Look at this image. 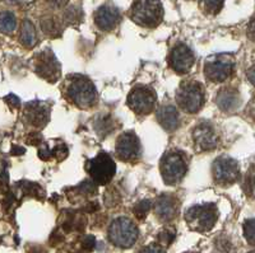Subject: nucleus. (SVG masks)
Returning <instances> with one entry per match:
<instances>
[{"label":"nucleus","mask_w":255,"mask_h":253,"mask_svg":"<svg viewBox=\"0 0 255 253\" xmlns=\"http://www.w3.org/2000/svg\"><path fill=\"white\" fill-rule=\"evenodd\" d=\"M131 19L142 27L158 26L163 19V6L159 0H135L131 6Z\"/></svg>","instance_id":"obj_1"},{"label":"nucleus","mask_w":255,"mask_h":253,"mask_svg":"<svg viewBox=\"0 0 255 253\" xmlns=\"http://www.w3.org/2000/svg\"><path fill=\"white\" fill-rule=\"evenodd\" d=\"M218 213L215 204H202L190 207L185 213V220L195 232H209L217 222Z\"/></svg>","instance_id":"obj_2"},{"label":"nucleus","mask_w":255,"mask_h":253,"mask_svg":"<svg viewBox=\"0 0 255 253\" xmlns=\"http://www.w3.org/2000/svg\"><path fill=\"white\" fill-rule=\"evenodd\" d=\"M67 94L79 108H91L97 102V90L90 79L77 77L70 82Z\"/></svg>","instance_id":"obj_3"},{"label":"nucleus","mask_w":255,"mask_h":253,"mask_svg":"<svg viewBox=\"0 0 255 253\" xmlns=\"http://www.w3.org/2000/svg\"><path fill=\"white\" fill-rule=\"evenodd\" d=\"M180 108L188 113H197L204 104L203 85L198 82H184L176 93Z\"/></svg>","instance_id":"obj_4"},{"label":"nucleus","mask_w":255,"mask_h":253,"mask_svg":"<svg viewBox=\"0 0 255 253\" xmlns=\"http://www.w3.org/2000/svg\"><path fill=\"white\" fill-rule=\"evenodd\" d=\"M109 238L118 247L129 248L138 239V229L130 219L118 218L111 223Z\"/></svg>","instance_id":"obj_5"},{"label":"nucleus","mask_w":255,"mask_h":253,"mask_svg":"<svg viewBox=\"0 0 255 253\" xmlns=\"http://www.w3.org/2000/svg\"><path fill=\"white\" fill-rule=\"evenodd\" d=\"M188 170L185 158L180 152H170L161 162V174L167 184H176L184 178Z\"/></svg>","instance_id":"obj_6"},{"label":"nucleus","mask_w":255,"mask_h":253,"mask_svg":"<svg viewBox=\"0 0 255 253\" xmlns=\"http://www.w3.org/2000/svg\"><path fill=\"white\" fill-rule=\"evenodd\" d=\"M87 170L92 181H95L96 183L108 184L115 175L116 166L109 154L100 153L99 156L88 162Z\"/></svg>","instance_id":"obj_7"},{"label":"nucleus","mask_w":255,"mask_h":253,"mask_svg":"<svg viewBox=\"0 0 255 253\" xmlns=\"http://www.w3.org/2000/svg\"><path fill=\"white\" fill-rule=\"evenodd\" d=\"M234 65V60L227 55L211 56L204 63V75L213 83H221L231 77Z\"/></svg>","instance_id":"obj_8"},{"label":"nucleus","mask_w":255,"mask_h":253,"mask_svg":"<svg viewBox=\"0 0 255 253\" xmlns=\"http://www.w3.org/2000/svg\"><path fill=\"white\" fill-rule=\"evenodd\" d=\"M128 106L138 115H148L156 106V94L147 86H135L128 95Z\"/></svg>","instance_id":"obj_9"},{"label":"nucleus","mask_w":255,"mask_h":253,"mask_svg":"<svg viewBox=\"0 0 255 253\" xmlns=\"http://www.w3.org/2000/svg\"><path fill=\"white\" fill-rule=\"evenodd\" d=\"M212 172H213V178L216 179V182L221 184L234 183L238 181L240 175L238 162L229 157H221L216 159L212 166Z\"/></svg>","instance_id":"obj_10"},{"label":"nucleus","mask_w":255,"mask_h":253,"mask_svg":"<svg viewBox=\"0 0 255 253\" xmlns=\"http://www.w3.org/2000/svg\"><path fill=\"white\" fill-rule=\"evenodd\" d=\"M194 54L185 43H177L170 55V65L179 74H186L194 65Z\"/></svg>","instance_id":"obj_11"},{"label":"nucleus","mask_w":255,"mask_h":253,"mask_svg":"<svg viewBox=\"0 0 255 253\" xmlns=\"http://www.w3.org/2000/svg\"><path fill=\"white\" fill-rule=\"evenodd\" d=\"M193 141L199 152H211L217 147L218 136L211 125L202 122L193 130Z\"/></svg>","instance_id":"obj_12"},{"label":"nucleus","mask_w":255,"mask_h":253,"mask_svg":"<svg viewBox=\"0 0 255 253\" xmlns=\"http://www.w3.org/2000/svg\"><path fill=\"white\" fill-rule=\"evenodd\" d=\"M116 153L123 161H133L140 156V143L135 134L125 133L118 139Z\"/></svg>","instance_id":"obj_13"},{"label":"nucleus","mask_w":255,"mask_h":253,"mask_svg":"<svg viewBox=\"0 0 255 253\" xmlns=\"http://www.w3.org/2000/svg\"><path fill=\"white\" fill-rule=\"evenodd\" d=\"M36 72L41 78L49 82H56L60 78V64L56 60L55 55L50 51H45L38 58Z\"/></svg>","instance_id":"obj_14"},{"label":"nucleus","mask_w":255,"mask_h":253,"mask_svg":"<svg viewBox=\"0 0 255 253\" xmlns=\"http://www.w3.org/2000/svg\"><path fill=\"white\" fill-rule=\"evenodd\" d=\"M120 22L119 10L113 5L100 6L95 13V23L102 31H111Z\"/></svg>","instance_id":"obj_15"},{"label":"nucleus","mask_w":255,"mask_h":253,"mask_svg":"<svg viewBox=\"0 0 255 253\" xmlns=\"http://www.w3.org/2000/svg\"><path fill=\"white\" fill-rule=\"evenodd\" d=\"M154 213L162 222H170L177 215V201L170 195H161L154 202Z\"/></svg>","instance_id":"obj_16"},{"label":"nucleus","mask_w":255,"mask_h":253,"mask_svg":"<svg viewBox=\"0 0 255 253\" xmlns=\"http://www.w3.org/2000/svg\"><path fill=\"white\" fill-rule=\"evenodd\" d=\"M26 118L32 126H45L50 118V108L41 102H31L26 106Z\"/></svg>","instance_id":"obj_17"},{"label":"nucleus","mask_w":255,"mask_h":253,"mask_svg":"<svg viewBox=\"0 0 255 253\" xmlns=\"http://www.w3.org/2000/svg\"><path fill=\"white\" fill-rule=\"evenodd\" d=\"M157 120L167 131H175L180 125V115L176 107L162 106L157 111Z\"/></svg>","instance_id":"obj_18"},{"label":"nucleus","mask_w":255,"mask_h":253,"mask_svg":"<svg viewBox=\"0 0 255 253\" xmlns=\"http://www.w3.org/2000/svg\"><path fill=\"white\" fill-rule=\"evenodd\" d=\"M216 103L225 112H231L240 106V94L238 90L232 88H225L218 92L216 97Z\"/></svg>","instance_id":"obj_19"},{"label":"nucleus","mask_w":255,"mask_h":253,"mask_svg":"<svg viewBox=\"0 0 255 253\" xmlns=\"http://www.w3.org/2000/svg\"><path fill=\"white\" fill-rule=\"evenodd\" d=\"M115 120L109 115H102L97 117V120L93 122V127H95L96 133L99 134L101 138L110 135L115 130Z\"/></svg>","instance_id":"obj_20"},{"label":"nucleus","mask_w":255,"mask_h":253,"mask_svg":"<svg viewBox=\"0 0 255 253\" xmlns=\"http://www.w3.org/2000/svg\"><path fill=\"white\" fill-rule=\"evenodd\" d=\"M20 42L26 47L35 46L37 42V35H36V29L29 20H24L22 23V28H20Z\"/></svg>","instance_id":"obj_21"},{"label":"nucleus","mask_w":255,"mask_h":253,"mask_svg":"<svg viewBox=\"0 0 255 253\" xmlns=\"http://www.w3.org/2000/svg\"><path fill=\"white\" fill-rule=\"evenodd\" d=\"M17 27V19L12 12L0 13V32L1 33H12Z\"/></svg>","instance_id":"obj_22"},{"label":"nucleus","mask_w":255,"mask_h":253,"mask_svg":"<svg viewBox=\"0 0 255 253\" xmlns=\"http://www.w3.org/2000/svg\"><path fill=\"white\" fill-rule=\"evenodd\" d=\"M41 28L42 31L46 33L47 36H51V37H56V36H60L61 33V26L55 18L47 17L41 20Z\"/></svg>","instance_id":"obj_23"},{"label":"nucleus","mask_w":255,"mask_h":253,"mask_svg":"<svg viewBox=\"0 0 255 253\" xmlns=\"http://www.w3.org/2000/svg\"><path fill=\"white\" fill-rule=\"evenodd\" d=\"M151 207H152V202L149 201V200H142V201H139L135 206H134L133 213L136 219L143 220V219L148 215V213H149V210H151Z\"/></svg>","instance_id":"obj_24"},{"label":"nucleus","mask_w":255,"mask_h":253,"mask_svg":"<svg viewBox=\"0 0 255 253\" xmlns=\"http://www.w3.org/2000/svg\"><path fill=\"white\" fill-rule=\"evenodd\" d=\"M223 3H225V0H202V5H203L204 10L209 14L220 13L221 9L223 8Z\"/></svg>","instance_id":"obj_25"},{"label":"nucleus","mask_w":255,"mask_h":253,"mask_svg":"<svg viewBox=\"0 0 255 253\" xmlns=\"http://www.w3.org/2000/svg\"><path fill=\"white\" fill-rule=\"evenodd\" d=\"M81 10L78 8H76V6H70L64 13V19L69 24H78L81 22Z\"/></svg>","instance_id":"obj_26"},{"label":"nucleus","mask_w":255,"mask_h":253,"mask_svg":"<svg viewBox=\"0 0 255 253\" xmlns=\"http://www.w3.org/2000/svg\"><path fill=\"white\" fill-rule=\"evenodd\" d=\"M244 236L250 245H255V219H249L244 223Z\"/></svg>","instance_id":"obj_27"},{"label":"nucleus","mask_w":255,"mask_h":253,"mask_svg":"<svg viewBox=\"0 0 255 253\" xmlns=\"http://www.w3.org/2000/svg\"><path fill=\"white\" fill-rule=\"evenodd\" d=\"M175 232L172 229H165L158 234V242L162 246H170L175 241Z\"/></svg>","instance_id":"obj_28"},{"label":"nucleus","mask_w":255,"mask_h":253,"mask_svg":"<svg viewBox=\"0 0 255 253\" xmlns=\"http://www.w3.org/2000/svg\"><path fill=\"white\" fill-rule=\"evenodd\" d=\"M95 183H96L95 181H90V179H86V181H83L78 186L79 192L84 193V195H93V193H96V188H97Z\"/></svg>","instance_id":"obj_29"},{"label":"nucleus","mask_w":255,"mask_h":253,"mask_svg":"<svg viewBox=\"0 0 255 253\" xmlns=\"http://www.w3.org/2000/svg\"><path fill=\"white\" fill-rule=\"evenodd\" d=\"M82 247H83V250L91 252V251H92L93 248L96 247V238H95V237H93V236L84 237L83 242H82Z\"/></svg>","instance_id":"obj_30"},{"label":"nucleus","mask_w":255,"mask_h":253,"mask_svg":"<svg viewBox=\"0 0 255 253\" xmlns=\"http://www.w3.org/2000/svg\"><path fill=\"white\" fill-rule=\"evenodd\" d=\"M5 102H6V103H8L10 107H14V108H17V107L20 106L19 98H18L17 95H14V94L6 95V97H5Z\"/></svg>","instance_id":"obj_31"},{"label":"nucleus","mask_w":255,"mask_h":253,"mask_svg":"<svg viewBox=\"0 0 255 253\" xmlns=\"http://www.w3.org/2000/svg\"><path fill=\"white\" fill-rule=\"evenodd\" d=\"M140 253H165V251L159 247V246L151 245V246H148V247L143 248V250L140 251Z\"/></svg>","instance_id":"obj_32"},{"label":"nucleus","mask_w":255,"mask_h":253,"mask_svg":"<svg viewBox=\"0 0 255 253\" xmlns=\"http://www.w3.org/2000/svg\"><path fill=\"white\" fill-rule=\"evenodd\" d=\"M248 36L250 40L255 41V15L252 18L249 26H248Z\"/></svg>","instance_id":"obj_33"},{"label":"nucleus","mask_w":255,"mask_h":253,"mask_svg":"<svg viewBox=\"0 0 255 253\" xmlns=\"http://www.w3.org/2000/svg\"><path fill=\"white\" fill-rule=\"evenodd\" d=\"M68 1H69V0H49L50 5H51L52 8H56V9L64 8V6L68 4Z\"/></svg>","instance_id":"obj_34"},{"label":"nucleus","mask_w":255,"mask_h":253,"mask_svg":"<svg viewBox=\"0 0 255 253\" xmlns=\"http://www.w3.org/2000/svg\"><path fill=\"white\" fill-rule=\"evenodd\" d=\"M248 190L252 193H255V172H253L248 178Z\"/></svg>","instance_id":"obj_35"},{"label":"nucleus","mask_w":255,"mask_h":253,"mask_svg":"<svg viewBox=\"0 0 255 253\" xmlns=\"http://www.w3.org/2000/svg\"><path fill=\"white\" fill-rule=\"evenodd\" d=\"M248 79H249L250 83L255 86V67L250 68V69L248 70Z\"/></svg>","instance_id":"obj_36"},{"label":"nucleus","mask_w":255,"mask_h":253,"mask_svg":"<svg viewBox=\"0 0 255 253\" xmlns=\"http://www.w3.org/2000/svg\"><path fill=\"white\" fill-rule=\"evenodd\" d=\"M24 149L20 147H13L12 149V154L13 156H19V154H23Z\"/></svg>","instance_id":"obj_37"},{"label":"nucleus","mask_w":255,"mask_h":253,"mask_svg":"<svg viewBox=\"0 0 255 253\" xmlns=\"http://www.w3.org/2000/svg\"><path fill=\"white\" fill-rule=\"evenodd\" d=\"M250 253H255V252H250Z\"/></svg>","instance_id":"obj_38"}]
</instances>
